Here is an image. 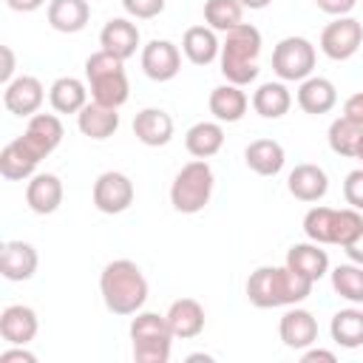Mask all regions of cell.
I'll use <instances>...</instances> for the list:
<instances>
[{
    "instance_id": "6da1fadb",
    "label": "cell",
    "mask_w": 363,
    "mask_h": 363,
    "mask_svg": "<svg viewBox=\"0 0 363 363\" xmlns=\"http://www.w3.org/2000/svg\"><path fill=\"white\" fill-rule=\"evenodd\" d=\"M312 281L298 275L295 269L284 267H258L247 278V298L258 309H278V306H295L303 298H309Z\"/></svg>"
},
{
    "instance_id": "7a4b0ae2",
    "label": "cell",
    "mask_w": 363,
    "mask_h": 363,
    "mask_svg": "<svg viewBox=\"0 0 363 363\" xmlns=\"http://www.w3.org/2000/svg\"><path fill=\"white\" fill-rule=\"evenodd\" d=\"M99 292L113 315H136L147 301V278L142 275L139 264L128 258H116L105 264L99 275Z\"/></svg>"
},
{
    "instance_id": "3957f363",
    "label": "cell",
    "mask_w": 363,
    "mask_h": 363,
    "mask_svg": "<svg viewBox=\"0 0 363 363\" xmlns=\"http://www.w3.org/2000/svg\"><path fill=\"white\" fill-rule=\"evenodd\" d=\"M258 54H261V31L250 23L235 26L224 34L221 43V74L233 85H250L258 77Z\"/></svg>"
},
{
    "instance_id": "277c9868",
    "label": "cell",
    "mask_w": 363,
    "mask_h": 363,
    "mask_svg": "<svg viewBox=\"0 0 363 363\" xmlns=\"http://www.w3.org/2000/svg\"><path fill=\"white\" fill-rule=\"evenodd\" d=\"M85 79L91 88V99L108 108H122L130 96V85H128V74H125V60L108 54V51H96L85 60Z\"/></svg>"
},
{
    "instance_id": "5b68a950",
    "label": "cell",
    "mask_w": 363,
    "mask_h": 363,
    "mask_svg": "<svg viewBox=\"0 0 363 363\" xmlns=\"http://www.w3.org/2000/svg\"><path fill=\"white\" fill-rule=\"evenodd\" d=\"M130 346H133V360L136 363H167L170 360V346H173V332L167 326V318L159 312H136L130 320Z\"/></svg>"
},
{
    "instance_id": "8992f818",
    "label": "cell",
    "mask_w": 363,
    "mask_h": 363,
    "mask_svg": "<svg viewBox=\"0 0 363 363\" xmlns=\"http://www.w3.org/2000/svg\"><path fill=\"white\" fill-rule=\"evenodd\" d=\"M213 184H216V176H213V167L207 164V159H193L187 162L173 184H170V204L173 210L184 213V216H193V213H201L213 196Z\"/></svg>"
},
{
    "instance_id": "52a82bcc",
    "label": "cell",
    "mask_w": 363,
    "mask_h": 363,
    "mask_svg": "<svg viewBox=\"0 0 363 363\" xmlns=\"http://www.w3.org/2000/svg\"><path fill=\"white\" fill-rule=\"evenodd\" d=\"M272 71L281 82H303L315 71V45L306 37H284L272 48Z\"/></svg>"
},
{
    "instance_id": "ba28073f",
    "label": "cell",
    "mask_w": 363,
    "mask_h": 363,
    "mask_svg": "<svg viewBox=\"0 0 363 363\" xmlns=\"http://www.w3.org/2000/svg\"><path fill=\"white\" fill-rule=\"evenodd\" d=\"M360 45H363V26L349 14L346 17H335L320 31V51L335 62H343V60L354 57Z\"/></svg>"
},
{
    "instance_id": "9c48e42d",
    "label": "cell",
    "mask_w": 363,
    "mask_h": 363,
    "mask_svg": "<svg viewBox=\"0 0 363 363\" xmlns=\"http://www.w3.org/2000/svg\"><path fill=\"white\" fill-rule=\"evenodd\" d=\"M94 207L105 216H119L133 204V182L119 170H105L94 182Z\"/></svg>"
},
{
    "instance_id": "30bf717a",
    "label": "cell",
    "mask_w": 363,
    "mask_h": 363,
    "mask_svg": "<svg viewBox=\"0 0 363 363\" xmlns=\"http://www.w3.org/2000/svg\"><path fill=\"white\" fill-rule=\"evenodd\" d=\"M142 71L153 82H170L182 71V54L170 40H150L142 48Z\"/></svg>"
},
{
    "instance_id": "8fae6325",
    "label": "cell",
    "mask_w": 363,
    "mask_h": 363,
    "mask_svg": "<svg viewBox=\"0 0 363 363\" xmlns=\"http://www.w3.org/2000/svg\"><path fill=\"white\" fill-rule=\"evenodd\" d=\"M45 99V88L37 77H14L3 91V105L14 116H34Z\"/></svg>"
},
{
    "instance_id": "7c38bea8",
    "label": "cell",
    "mask_w": 363,
    "mask_h": 363,
    "mask_svg": "<svg viewBox=\"0 0 363 363\" xmlns=\"http://www.w3.org/2000/svg\"><path fill=\"white\" fill-rule=\"evenodd\" d=\"M37 329H40V320L31 306L11 303L0 312V337L11 346H28L37 337Z\"/></svg>"
},
{
    "instance_id": "4fadbf2b",
    "label": "cell",
    "mask_w": 363,
    "mask_h": 363,
    "mask_svg": "<svg viewBox=\"0 0 363 363\" xmlns=\"http://www.w3.org/2000/svg\"><path fill=\"white\" fill-rule=\"evenodd\" d=\"M278 335L284 340L286 349H295V352H303L309 349L315 340H318V320L309 309H286L281 323H278Z\"/></svg>"
},
{
    "instance_id": "5bb4252c",
    "label": "cell",
    "mask_w": 363,
    "mask_h": 363,
    "mask_svg": "<svg viewBox=\"0 0 363 363\" xmlns=\"http://www.w3.org/2000/svg\"><path fill=\"white\" fill-rule=\"evenodd\" d=\"M164 318H167V326H170L173 337H179V340H190V337H199L204 332V306L196 298L173 301L167 306Z\"/></svg>"
},
{
    "instance_id": "9a60e30c",
    "label": "cell",
    "mask_w": 363,
    "mask_h": 363,
    "mask_svg": "<svg viewBox=\"0 0 363 363\" xmlns=\"http://www.w3.org/2000/svg\"><path fill=\"white\" fill-rule=\"evenodd\" d=\"M40 159H45L48 153L57 150V145L62 142V122L54 113H34L28 116V128L20 136Z\"/></svg>"
},
{
    "instance_id": "2e32d148",
    "label": "cell",
    "mask_w": 363,
    "mask_h": 363,
    "mask_svg": "<svg viewBox=\"0 0 363 363\" xmlns=\"http://www.w3.org/2000/svg\"><path fill=\"white\" fill-rule=\"evenodd\" d=\"M286 190L298 199V201H320L329 190V176L323 167L318 164H295L286 176Z\"/></svg>"
},
{
    "instance_id": "e0dca14e",
    "label": "cell",
    "mask_w": 363,
    "mask_h": 363,
    "mask_svg": "<svg viewBox=\"0 0 363 363\" xmlns=\"http://www.w3.org/2000/svg\"><path fill=\"white\" fill-rule=\"evenodd\" d=\"M26 204L37 216H51L62 204V182L54 173H34L26 184Z\"/></svg>"
},
{
    "instance_id": "ac0fdd59",
    "label": "cell",
    "mask_w": 363,
    "mask_h": 363,
    "mask_svg": "<svg viewBox=\"0 0 363 363\" xmlns=\"http://www.w3.org/2000/svg\"><path fill=\"white\" fill-rule=\"evenodd\" d=\"M99 45H102V51H108V54H113L119 60L133 57L136 48H139V28H136V23H130L128 17L108 20L102 26V31H99Z\"/></svg>"
},
{
    "instance_id": "d6986e66",
    "label": "cell",
    "mask_w": 363,
    "mask_h": 363,
    "mask_svg": "<svg viewBox=\"0 0 363 363\" xmlns=\"http://www.w3.org/2000/svg\"><path fill=\"white\" fill-rule=\"evenodd\" d=\"M133 136L147 147H162L173 139V119L162 108H142L133 116Z\"/></svg>"
},
{
    "instance_id": "ffe728a7",
    "label": "cell",
    "mask_w": 363,
    "mask_h": 363,
    "mask_svg": "<svg viewBox=\"0 0 363 363\" xmlns=\"http://www.w3.org/2000/svg\"><path fill=\"white\" fill-rule=\"evenodd\" d=\"M37 250L28 241H6L0 250V272L6 281H28L37 272Z\"/></svg>"
},
{
    "instance_id": "44dd1931",
    "label": "cell",
    "mask_w": 363,
    "mask_h": 363,
    "mask_svg": "<svg viewBox=\"0 0 363 363\" xmlns=\"http://www.w3.org/2000/svg\"><path fill=\"white\" fill-rule=\"evenodd\" d=\"M335 105H337V88L332 85V79H326V77H306L298 85V108L303 113L320 116V113H329Z\"/></svg>"
},
{
    "instance_id": "7402d4cb",
    "label": "cell",
    "mask_w": 363,
    "mask_h": 363,
    "mask_svg": "<svg viewBox=\"0 0 363 363\" xmlns=\"http://www.w3.org/2000/svg\"><path fill=\"white\" fill-rule=\"evenodd\" d=\"M116 111L119 108H108V105H99V102L91 99L77 113V128L82 130V136L102 142V139H108V136H113L119 130V113Z\"/></svg>"
},
{
    "instance_id": "603a6c76",
    "label": "cell",
    "mask_w": 363,
    "mask_h": 363,
    "mask_svg": "<svg viewBox=\"0 0 363 363\" xmlns=\"http://www.w3.org/2000/svg\"><path fill=\"white\" fill-rule=\"evenodd\" d=\"M48 26L60 34H77L91 20L88 0H51L48 3Z\"/></svg>"
},
{
    "instance_id": "cb8c5ba5",
    "label": "cell",
    "mask_w": 363,
    "mask_h": 363,
    "mask_svg": "<svg viewBox=\"0 0 363 363\" xmlns=\"http://www.w3.org/2000/svg\"><path fill=\"white\" fill-rule=\"evenodd\" d=\"M286 267L315 284V281H320L329 272V255L315 241H309V244H292L289 252H286Z\"/></svg>"
},
{
    "instance_id": "d4e9b609",
    "label": "cell",
    "mask_w": 363,
    "mask_h": 363,
    "mask_svg": "<svg viewBox=\"0 0 363 363\" xmlns=\"http://www.w3.org/2000/svg\"><path fill=\"white\" fill-rule=\"evenodd\" d=\"M244 162L258 176H278L284 170L286 153L275 139H255L244 147Z\"/></svg>"
},
{
    "instance_id": "484cf974",
    "label": "cell",
    "mask_w": 363,
    "mask_h": 363,
    "mask_svg": "<svg viewBox=\"0 0 363 363\" xmlns=\"http://www.w3.org/2000/svg\"><path fill=\"white\" fill-rule=\"evenodd\" d=\"M40 164V156L23 142V139H14L9 142L3 150H0V173L9 179V182H23V179H31L34 170Z\"/></svg>"
},
{
    "instance_id": "4316f807",
    "label": "cell",
    "mask_w": 363,
    "mask_h": 363,
    "mask_svg": "<svg viewBox=\"0 0 363 363\" xmlns=\"http://www.w3.org/2000/svg\"><path fill=\"white\" fill-rule=\"evenodd\" d=\"M207 105H210V113L216 116V122H227L230 125V122L244 119L250 102H247V94L241 91V85L227 82V85H218V88L210 91Z\"/></svg>"
},
{
    "instance_id": "83f0119b",
    "label": "cell",
    "mask_w": 363,
    "mask_h": 363,
    "mask_svg": "<svg viewBox=\"0 0 363 363\" xmlns=\"http://www.w3.org/2000/svg\"><path fill=\"white\" fill-rule=\"evenodd\" d=\"M182 51L193 65H210L221 54V43L210 26H190L182 37Z\"/></svg>"
},
{
    "instance_id": "f1b7e54d",
    "label": "cell",
    "mask_w": 363,
    "mask_h": 363,
    "mask_svg": "<svg viewBox=\"0 0 363 363\" xmlns=\"http://www.w3.org/2000/svg\"><path fill=\"white\" fill-rule=\"evenodd\" d=\"M48 102L57 113H79L88 105V88L77 77H60L48 88Z\"/></svg>"
},
{
    "instance_id": "f546056e",
    "label": "cell",
    "mask_w": 363,
    "mask_h": 363,
    "mask_svg": "<svg viewBox=\"0 0 363 363\" xmlns=\"http://www.w3.org/2000/svg\"><path fill=\"white\" fill-rule=\"evenodd\" d=\"M224 145V128L221 122H196L184 133V147L196 159H210L221 150Z\"/></svg>"
},
{
    "instance_id": "4dcf8cb0",
    "label": "cell",
    "mask_w": 363,
    "mask_h": 363,
    "mask_svg": "<svg viewBox=\"0 0 363 363\" xmlns=\"http://www.w3.org/2000/svg\"><path fill=\"white\" fill-rule=\"evenodd\" d=\"M252 108L264 119H281L292 108V94L284 82H261L252 94Z\"/></svg>"
},
{
    "instance_id": "1f68e13d",
    "label": "cell",
    "mask_w": 363,
    "mask_h": 363,
    "mask_svg": "<svg viewBox=\"0 0 363 363\" xmlns=\"http://www.w3.org/2000/svg\"><path fill=\"white\" fill-rule=\"evenodd\" d=\"M329 335L337 346L343 349H357L363 346V309H340L332 315V323H329Z\"/></svg>"
},
{
    "instance_id": "d6a6232c",
    "label": "cell",
    "mask_w": 363,
    "mask_h": 363,
    "mask_svg": "<svg viewBox=\"0 0 363 363\" xmlns=\"http://www.w3.org/2000/svg\"><path fill=\"white\" fill-rule=\"evenodd\" d=\"M360 139H363V125H357V122H352L346 116H337L329 125V147L337 156L354 159L357 156V147H360Z\"/></svg>"
},
{
    "instance_id": "836d02e7",
    "label": "cell",
    "mask_w": 363,
    "mask_h": 363,
    "mask_svg": "<svg viewBox=\"0 0 363 363\" xmlns=\"http://www.w3.org/2000/svg\"><path fill=\"white\" fill-rule=\"evenodd\" d=\"M244 6L241 0H207L204 3V23L213 31H233L235 26H241L244 20Z\"/></svg>"
},
{
    "instance_id": "e575fe53",
    "label": "cell",
    "mask_w": 363,
    "mask_h": 363,
    "mask_svg": "<svg viewBox=\"0 0 363 363\" xmlns=\"http://www.w3.org/2000/svg\"><path fill=\"white\" fill-rule=\"evenodd\" d=\"M332 289L346 298L349 303H363V267L360 264H340L332 269Z\"/></svg>"
},
{
    "instance_id": "d590c367",
    "label": "cell",
    "mask_w": 363,
    "mask_h": 363,
    "mask_svg": "<svg viewBox=\"0 0 363 363\" xmlns=\"http://www.w3.org/2000/svg\"><path fill=\"white\" fill-rule=\"evenodd\" d=\"M303 233L315 244H332V235H335V210L332 207H312L303 216Z\"/></svg>"
},
{
    "instance_id": "8d00e7d4",
    "label": "cell",
    "mask_w": 363,
    "mask_h": 363,
    "mask_svg": "<svg viewBox=\"0 0 363 363\" xmlns=\"http://www.w3.org/2000/svg\"><path fill=\"white\" fill-rule=\"evenodd\" d=\"M343 199H346L349 207L363 213V167L346 173V179H343Z\"/></svg>"
},
{
    "instance_id": "74e56055",
    "label": "cell",
    "mask_w": 363,
    "mask_h": 363,
    "mask_svg": "<svg viewBox=\"0 0 363 363\" xmlns=\"http://www.w3.org/2000/svg\"><path fill=\"white\" fill-rule=\"evenodd\" d=\"M122 9L136 20H153L164 11V0H122Z\"/></svg>"
},
{
    "instance_id": "f35d334b",
    "label": "cell",
    "mask_w": 363,
    "mask_h": 363,
    "mask_svg": "<svg viewBox=\"0 0 363 363\" xmlns=\"http://www.w3.org/2000/svg\"><path fill=\"white\" fill-rule=\"evenodd\" d=\"M315 6L323 11V14H332V17H346L354 6H357V0H315Z\"/></svg>"
},
{
    "instance_id": "ab89813d",
    "label": "cell",
    "mask_w": 363,
    "mask_h": 363,
    "mask_svg": "<svg viewBox=\"0 0 363 363\" xmlns=\"http://www.w3.org/2000/svg\"><path fill=\"white\" fill-rule=\"evenodd\" d=\"M343 116L352 119V122H357V125H363V91L360 94H352L343 102Z\"/></svg>"
},
{
    "instance_id": "60d3db41",
    "label": "cell",
    "mask_w": 363,
    "mask_h": 363,
    "mask_svg": "<svg viewBox=\"0 0 363 363\" xmlns=\"http://www.w3.org/2000/svg\"><path fill=\"white\" fill-rule=\"evenodd\" d=\"M14 360H23V363H37V354H31V352H26L23 346H17V349H6V352H0V363H14Z\"/></svg>"
},
{
    "instance_id": "b9f144b4",
    "label": "cell",
    "mask_w": 363,
    "mask_h": 363,
    "mask_svg": "<svg viewBox=\"0 0 363 363\" xmlns=\"http://www.w3.org/2000/svg\"><path fill=\"white\" fill-rule=\"evenodd\" d=\"M343 252L349 255V261H354V264H360V267H363V230H360V233H357V235L343 247Z\"/></svg>"
},
{
    "instance_id": "7bdbcfd3",
    "label": "cell",
    "mask_w": 363,
    "mask_h": 363,
    "mask_svg": "<svg viewBox=\"0 0 363 363\" xmlns=\"http://www.w3.org/2000/svg\"><path fill=\"white\" fill-rule=\"evenodd\" d=\"M301 360L303 363H315V360H326V363H335L337 360V354L335 352H329V349H303V354H301Z\"/></svg>"
},
{
    "instance_id": "ee69618b",
    "label": "cell",
    "mask_w": 363,
    "mask_h": 363,
    "mask_svg": "<svg viewBox=\"0 0 363 363\" xmlns=\"http://www.w3.org/2000/svg\"><path fill=\"white\" fill-rule=\"evenodd\" d=\"M6 6H9L11 11H23V14H28V11H37L40 6H45V0H6Z\"/></svg>"
},
{
    "instance_id": "f6af8a7d",
    "label": "cell",
    "mask_w": 363,
    "mask_h": 363,
    "mask_svg": "<svg viewBox=\"0 0 363 363\" xmlns=\"http://www.w3.org/2000/svg\"><path fill=\"white\" fill-rule=\"evenodd\" d=\"M11 74H14V54L9 45H3V71H0V79L9 85L11 82Z\"/></svg>"
},
{
    "instance_id": "bcb514c9",
    "label": "cell",
    "mask_w": 363,
    "mask_h": 363,
    "mask_svg": "<svg viewBox=\"0 0 363 363\" xmlns=\"http://www.w3.org/2000/svg\"><path fill=\"white\" fill-rule=\"evenodd\" d=\"M272 0H241V6L244 9H252V11H261V9H267Z\"/></svg>"
},
{
    "instance_id": "7dc6e473",
    "label": "cell",
    "mask_w": 363,
    "mask_h": 363,
    "mask_svg": "<svg viewBox=\"0 0 363 363\" xmlns=\"http://www.w3.org/2000/svg\"><path fill=\"white\" fill-rule=\"evenodd\" d=\"M196 360H204V363H210L213 357H210V354H204V352H196V354H187V363H196Z\"/></svg>"
},
{
    "instance_id": "c3c4849f",
    "label": "cell",
    "mask_w": 363,
    "mask_h": 363,
    "mask_svg": "<svg viewBox=\"0 0 363 363\" xmlns=\"http://www.w3.org/2000/svg\"><path fill=\"white\" fill-rule=\"evenodd\" d=\"M354 159H360V162H363V139H360V147H357V156H354Z\"/></svg>"
}]
</instances>
